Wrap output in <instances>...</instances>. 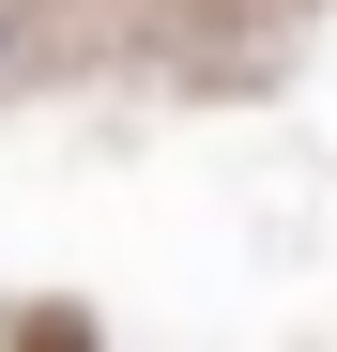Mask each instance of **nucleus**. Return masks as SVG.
<instances>
[{"mask_svg": "<svg viewBox=\"0 0 337 352\" xmlns=\"http://www.w3.org/2000/svg\"><path fill=\"white\" fill-rule=\"evenodd\" d=\"M16 46H31V0H0V62H16Z\"/></svg>", "mask_w": 337, "mask_h": 352, "instance_id": "nucleus-1", "label": "nucleus"}]
</instances>
